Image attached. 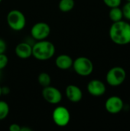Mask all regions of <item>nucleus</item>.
<instances>
[{
    "mask_svg": "<svg viewBox=\"0 0 130 131\" xmlns=\"http://www.w3.org/2000/svg\"><path fill=\"white\" fill-rule=\"evenodd\" d=\"M109 17H110V19L113 22H116V21L123 20V14L122 8H120V6L111 8L109 12Z\"/></svg>",
    "mask_w": 130,
    "mask_h": 131,
    "instance_id": "4468645a",
    "label": "nucleus"
},
{
    "mask_svg": "<svg viewBox=\"0 0 130 131\" xmlns=\"http://www.w3.org/2000/svg\"><path fill=\"white\" fill-rule=\"evenodd\" d=\"M10 93V88L8 87L4 86L2 87V95H8Z\"/></svg>",
    "mask_w": 130,
    "mask_h": 131,
    "instance_id": "5701e85b",
    "label": "nucleus"
},
{
    "mask_svg": "<svg viewBox=\"0 0 130 131\" xmlns=\"http://www.w3.org/2000/svg\"><path fill=\"white\" fill-rule=\"evenodd\" d=\"M10 107L7 102L0 101V121L5 120L9 114Z\"/></svg>",
    "mask_w": 130,
    "mask_h": 131,
    "instance_id": "f3484780",
    "label": "nucleus"
},
{
    "mask_svg": "<svg viewBox=\"0 0 130 131\" xmlns=\"http://www.w3.org/2000/svg\"><path fill=\"white\" fill-rule=\"evenodd\" d=\"M41 95L44 100L51 104H58L62 101V94L61 91L54 86H47L43 88Z\"/></svg>",
    "mask_w": 130,
    "mask_h": 131,
    "instance_id": "6e6552de",
    "label": "nucleus"
},
{
    "mask_svg": "<svg viewBox=\"0 0 130 131\" xmlns=\"http://www.w3.org/2000/svg\"><path fill=\"white\" fill-rule=\"evenodd\" d=\"M32 129L28 127H21V131H31Z\"/></svg>",
    "mask_w": 130,
    "mask_h": 131,
    "instance_id": "b1692460",
    "label": "nucleus"
},
{
    "mask_svg": "<svg viewBox=\"0 0 130 131\" xmlns=\"http://www.w3.org/2000/svg\"><path fill=\"white\" fill-rule=\"evenodd\" d=\"M38 82L42 88L51 85V75L46 72L40 73L39 75L38 76Z\"/></svg>",
    "mask_w": 130,
    "mask_h": 131,
    "instance_id": "dca6fc26",
    "label": "nucleus"
},
{
    "mask_svg": "<svg viewBox=\"0 0 130 131\" xmlns=\"http://www.w3.org/2000/svg\"><path fill=\"white\" fill-rule=\"evenodd\" d=\"M126 1H127V2H130V0H126Z\"/></svg>",
    "mask_w": 130,
    "mask_h": 131,
    "instance_id": "bb28decb",
    "label": "nucleus"
},
{
    "mask_svg": "<svg viewBox=\"0 0 130 131\" xmlns=\"http://www.w3.org/2000/svg\"><path fill=\"white\" fill-rule=\"evenodd\" d=\"M72 68L74 72L81 77H87L93 71V64L92 61L84 56L78 57L74 60Z\"/></svg>",
    "mask_w": 130,
    "mask_h": 131,
    "instance_id": "20e7f679",
    "label": "nucleus"
},
{
    "mask_svg": "<svg viewBox=\"0 0 130 131\" xmlns=\"http://www.w3.org/2000/svg\"><path fill=\"white\" fill-rule=\"evenodd\" d=\"M7 49V44L4 39L0 38V54L5 53Z\"/></svg>",
    "mask_w": 130,
    "mask_h": 131,
    "instance_id": "412c9836",
    "label": "nucleus"
},
{
    "mask_svg": "<svg viewBox=\"0 0 130 131\" xmlns=\"http://www.w3.org/2000/svg\"><path fill=\"white\" fill-rule=\"evenodd\" d=\"M52 120L57 127H67L70 121V113L64 106L56 107L52 112Z\"/></svg>",
    "mask_w": 130,
    "mask_h": 131,
    "instance_id": "423d86ee",
    "label": "nucleus"
},
{
    "mask_svg": "<svg viewBox=\"0 0 130 131\" xmlns=\"http://www.w3.org/2000/svg\"><path fill=\"white\" fill-rule=\"evenodd\" d=\"M75 6L74 0H60L58 3V8L62 12H69Z\"/></svg>",
    "mask_w": 130,
    "mask_h": 131,
    "instance_id": "2eb2a0df",
    "label": "nucleus"
},
{
    "mask_svg": "<svg viewBox=\"0 0 130 131\" xmlns=\"http://www.w3.org/2000/svg\"><path fill=\"white\" fill-rule=\"evenodd\" d=\"M65 95L72 103H78L83 98L82 90L75 84H69L65 88Z\"/></svg>",
    "mask_w": 130,
    "mask_h": 131,
    "instance_id": "9b49d317",
    "label": "nucleus"
},
{
    "mask_svg": "<svg viewBox=\"0 0 130 131\" xmlns=\"http://www.w3.org/2000/svg\"><path fill=\"white\" fill-rule=\"evenodd\" d=\"M123 18L130 21V2H127L122 8Z\"/></svg>",
    "mask_w": 130,
    "mask_h": 131,
    "instance_id": "aec40b11",
    "label": "nucleus"
},
{
    "mask_svg": "<svg viewBox=\"0 0 130 131\" xmlns=\"http://www.w3.org/2000/svg\"><path fill=\"white\" fill-rule=\"evenodd\" d=\"M109 35L111 41L116 45L130 44V24L123 20L113 22L109 30Z\"/></svg>",
    "mask_w": 130,
    "mask_h": 131,
    "instance_id": "f257e3e1",
    "label": "nucleus"
},
{
    "mask_svg": "<svg viewBox=\"0 0 130 131\" xmlns=\"http://www.w3.org/2000/svg\"><path fill=\"white\" fill-rule=\"evenodd\" d=\"M51 27L48 23L38 21L31 27L30 33L34 41H41L47 39L51 34Z\"/></svg>",
    "mask_w": 130,
    "mask_h": 131,
    "instance_id": "0eeeda50",
    "label": "nucleus"
},
{
    "mask_svg": "<svg viewBox=\"0 0 130 131\" xmlns=\"http://www.w3.org/2000/svg\"><path fill=\"white\" fill-rule=\"evenodd\" d=\"M16 56L20 59H28L32 56V45L27 41L18 43L15 48Z\"/></svg>",
    "mask_w": 130,
    "mask_h": 131,
    "instance_id": "f8f14e48",
    "label": "nucleus"
},
{
    "mask_svg": "<svg viewBox=\"0 0 130 131\" xmlns=\"http://www.w3.org/2000/svg\"><path fill=\"white\" fill-rule=\"evenodd\" d=\"M126 79V70L120 66L110 68L106 75V81L111 87H119L124 83Z\"/></svg>",
    "mask_w": 130,
    "mask_h": 131,
    "instance_id": "39448f33",
    "label": "nucleus"
},
{
    "mask_svg": "<svg viewBox=\"0 0 130 131\" xmlns=\"http://www.w3.org/2000/svg\"><path fill=\"white\" fill-rule=\"evenodd\" d=\"M1 71H0V78H1V74H2V73H1Z\"/></svg>",
    "mask_w": 130,
    "mask_h": 131,
    "instance_id": "a878e982",
    "label": "nucleus"
},
{
    "mask_svg": "<svg viewBox=\"0 0 130 131\" xmlns=\"http://www.w3.org/2000/svg\"><path fill=\"white\" fill-rule=\"evenodd\" d=\"M8 64V58L5 53L0 54V71H2Z\"/></svg>",
    "mask_w": 130,
    "mask_h": 131,
    "instance_id": "6ab92c4d",
    "label": "nucleus"
},
{
    "mask_svg": "<svg viewBox=\"0 0 130 131\" xmlns=\"http://www.w3.org/2000/svg\"><path fill=\"white\" fill-rule=\"evenodd\" d=\"M6 21L11 30L20 31L25 28L27 21L26 17L22 12L18 9H12L8 12L6 15Z\"/></svg>",
    "mask_w": 130,
    "mask_h": 131,
    "instance_id": "7ed1b4c3",
    "label": "nucleus"
},
{
    "mask_svg": "<svg viewBox=\"0 0 130 131\" xmlns=\"http://www.w3.org/2000/svg\"><path fill=\"white\" fill-rule=\"evenodd\" d=\"M88 93L93 97H101L107 91L105 84L98 79H93L90 81L87 85Z\"/></svg>",
    "mask_w": 130,
    "mask_h": 131,
    "instance_id": "9d476101",
    "label": "nucleus"
},
{
    "mask_svg": "<svg viewBox=\"0 0 130 131\" xmlns=\"http://www.w3.org/2000/svg\"><path fill=\"white\" fill-rule=\"evenodd\" d=\"M54 45L46 39L36 41L32 45V56L38 61H48L52 58L55 54Z\"/></svg>",
    "mask_w": 130,
    "mask_h": 131,
    "instance_id": "f03ea898",
    "label": "nucleus"
},
{
    "mask_svg": "<svg viewBox=\"0 0 130 131\" xmlns=\"http://www.w3.org/2000/svg\"><path fill=\"white\" fill-rule=\"evenodd\" d=\"M105 109L110 114H117L124 108V103L121 97L118 96H111L105 102Z\"/></svg>",
    "mask_w": 130,
    "mask_h": 131,
    "instance_id": "1a4fd4ad",
    "label": "nucleus"
},
{
    "mask_svg": "<svg viewBox=\"0 0 130 131\" xmlns=\"http://www.w3.org/2000/svg\"><path fill=\"white\" fill-rule=\"evenodd\" d=\"M2 0H0V3H1V2H2Z\"/></svg>",
    "mask_w": 130,
    "mask_h": 131,
    "instance_id": "cd10ccee",
    "label": "nucleus"
},
{
    "mask_svg": "<svg viewBox=\"0 0 130 131\" xmlns=\"http://www.w3.org/2000/svg\"><path fill=\"white\" fill-rule=\"evenodd\" d=\"M21 126L18 124H10L9 127H8V130L10 131H21Z\"/></svg>",
    "mask_w": 130,
    "mask_h": 131,
    "instance_id": "4be33fe9",
    "label": "nucleus"
},
{
    "mask_svg": "<svg viewBox=\"0 0 130 131\" xmlns=\"http://www.w3.org/2000/svg\"><path fill=\"white\" fill-rule=\"evenodd\" d=\"M103 3L109 8H114L120 6L122 0H103Z\"/></svg>",
    "mask_w": 130,
    "mask_h": 131,
    "instance_id": "a211bd4d",
    "label": "nucleus"
},
{
    "mask_svg": "<svg viewBox=\"0 0 130 131\" xmlns=\"http://www.w3.org/2000/svg\"><path fill=\"white\" fill-rule=\"evenodd\" d=\"M2 86L0 85V97L2 96Z\"/></svg>",
    "mask_w": 130,
    "mask_h": 131,
    "instance_id": "393cba45",
    "label": "nucleus"
},
{
    "mask_svg": "<svg viewBox=\"0 0 130 131\" xmlns=\"http://www.w3.org/2000/svg\"><path fill=\"white\" fill-rule=\"evenodd\" d=\"M74 60L72 58L66 54H61L56 57L55 65L58 69L61 70H68L72 68Z\"/></svg>",
    "mask_w": 130,
    "mask_h": 131,
    "instance_id": "ddd939ff",
    "label": "nucleus"
}]
</instances>
